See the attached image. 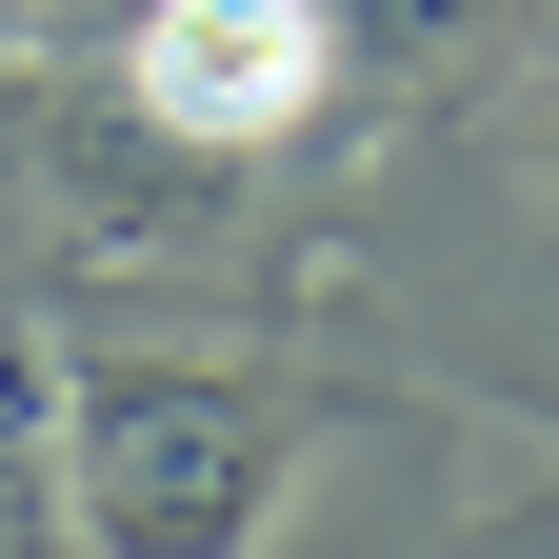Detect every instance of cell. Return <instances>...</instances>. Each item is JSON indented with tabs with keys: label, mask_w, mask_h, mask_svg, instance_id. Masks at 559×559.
<instances>
[{
	"label": "cell",
	"mask_w": 559,
	"mask_h": 559,
	"mask_svg": "<svg viewBox=\"0 0 559 559\" xmlns=\"http://www.w3.org/2000/svg\"><path fill=\"white\" fill-rule=\"evenodd\" d=\"M60 460H81V559H260L280 520V400L221 380V360H100L60 380Z\"/></svg>",
	"instance_id": "6da1fadb"
},
{
	"label": "cell",
	"mask_w": 559,
	"mask_h": 559,
	"mask_svg": "<svg viewBox=\"0 0 559 559\" xmlns=\"http://www.w3.org/2000/svg\"><path fill=\"white\" fill-rule=\"evenodd\" d=\"M340 81V21L320 0H140V40H120V100L200 140V160H260V140H300Z\"/></svg>",
	"instance_id": "7a4b0ae2"
},
{
	"label": "cell",
	"mask_w": 559,
	"mask_h": 559,
	"mask_svg": "<svg viewBox=\"0 0 559 559\" xmlns=\"http://www.w3.org/2000/svg\"><path fill=\"white\" fill-rule=\"evenodd\" d=\"M40 360H0V559H60V479H40Z\"/></svg>",
	"instance_id": "3957f363"
},
{
	"label": "cell",
	"mask_w": 559,
	"mask_h": 559,
	"mask_svg": "<svg viewBox=\"0 0 559 559\" xmlns=\"http://www.w3.org/2000/svg\"><path fill=\"white\" fill-rule=\"evenodd\" d=\"M320 21H340V60H460L500 0H320Z\"/></svg>",
	"instance_id": "277c9868"
}]
</instances>
